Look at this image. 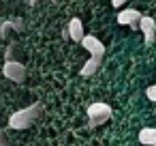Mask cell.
Returning <instances> with one entry per match:
<instances>
[{"label":"cell","mask_w":156,"mask_h":146,"mask_svg":"<svg viewBox=\"0 0 156 146\" xmlns=\"http://www.w3.org/2000/svg\"><path fill=\"white\" fill-rule=\"evenodd\" d=\"M81 45L86 47V52L90 54V60L81 67V71H79V75H83V77H90V75H94L96 73V69L103 65V56H105V45H103V41H98L94 35H86V39L81 41Z\"/></svg>","instance_id":"1"},{"label":"cell","mask_w":156,"mask_h":146,"mask_svg":"<svg viewBox=\"0 0 156 146\" xmlns=\"http://www.w3.org/2000/svg\"><path fill=\"white\" fill-rule=\"evenodd\" d=\"M39 114H41V103H32V105H28V107H22V110H17L15 114H11V118H9V129H17V131L28 129L30 125H34V120L39 118Z\"/></svg>","instance_id":"2"},{"label":"cell","mask_w":156,"mask_h":146,"mask_svg":"<svg viewBox=\"0 0 156 146\" xmlns=\"http://www.w3.org/2000/svg\"><path fill=\"white\" fill-rule=\"evenodd\" d=\"M113 110L109 103H103V101H96V103H90L88 105V125L90 127H98L103 122H107L111 118Z\"/></svg>","instance_id":"3"},{"label":"cell","mask_w":156,"mask_h":146,"mask_svg":"<svg viewBox=\"0 0 156 146\" xmlns=\"http://www.w3.org/2000/svg\"><path fill=\"white\" fill-rule=\"evenodd\" d=\"M2 75L15 84H22L26 80V67L24 62H17V60H7L2 65Z\"/></svg>","instance_id":"4"},{"label":"cell","mask_w":156,"mask_h":146,"mask_svg":"<svg viewBox=\"0 0 156 146\" xmlns=\"http://www.w3.org/2000/svg\"><path fill=\"white\" fill-rule=\"evenodd\" d=\"M64 39H71V41H77V43H81V41L86 39L83 24H81L79 17H73V20L69 22V26L64 28Z\"/></svg>","instance_id":"5"},{"label":"cell","mask_w":156,"mask_h":146,"mask_svg":"<svg viewBox=\"0 0 156 146\" xmlns=\"http://www.w3.org/2000/svg\"><path fill=\"white\" fill-rule=\"evenodd\" d=\"M141 17H143V15H141L137 9H124V11L118 13V24H120V26H130V28L137 30Z\"/></svg>","instance_id":"6"},{"label":"cell","mask_w":156,"mask_h":146,"mask_svg":"<svg viewBox=\"0 0 156 146\" xmlns=\"http://www.w3.org/2000/svg\"><path fill=\"white\" fill-rule=\"evenodd\" d=\"M139 30L143 32V41H145V45H152L154 39H156V22H154V17L143 15L141 22H139Z\"/></svg>","instance_id":"7"},{"label":"cell","mask_w":156,"mask_h":146,"mask_svg":"<svg viewBox=\"0 0 156 146\" xmlns=\"http://www.w3.org/2000/svg\"><path fill=\"white\" fill-rule=\"evenodd\" d=\"M137 137L143 146H156V127H143Z\"/></svg>","instance_id":"8"},{"label":"cell","mask_w":156,"mask_h":146,"mask_svg":"<svg viewBox=\"0 0 156 146\" xmlns=\"http://www.w3.org/2000/svg\"><path fill=\"white\" fill-rule=\"evenodd\" d=\"M9 30L22 32L24 30V20H7V22H2V26H0V37H7Z\"/></svg>","instance_id":"9"},{"label":"cell","mask_w":156,"mask_h":146,"mask_svg":"<svg viewBox=\"0 0 156 146\" xmlns=\"http://www.w3.org/2000/svg\"><path fill=\"white\" fill-rule=\"evenodd\" d=\"M145 97H147L150 101H154V103H156V84H152V86H147V88H145Z\"/></svg>","instance_id":"10"},{"label":"cell","mask_w":156,"mask_h":146,"mask_svg":"<svg viewBox=\"0 0 156 146\" xmlns=\"http://www.w3.org/2000/svg\"><path fill=\"white\" fill-rule=\"evenodd\" d=\"M126 2H128V0H111V5H113L115 9H120V7H122V5H126Z\"/></svg>","instance_id":"11"},{"label":"cell","mask_w":156,"mask_h":146,"mask_svg":"<svg viewBox=\"0 0 156 146\" xmlns=\"http://www.w3.org/2000/svg\"><path fill=\"white\" fill-rule=\"evenodd\" d=\"M37 2H39V0H30V5H32V7H34V5H37Z\"/></svg>","instance_id":"12"},{"label":"cell","mask_w":156,"mask_h":146,"mask_svg":"<svg viewBox=\"0 0 156 146\" xmlns=\"http://www.w3.org/2000/svg\"><path fill=\"white\" fill-rule=\"evenodd\" d=\"M54 2H58V0H54Z\"/></svg>","instance_id":"13"}]
</instances>
